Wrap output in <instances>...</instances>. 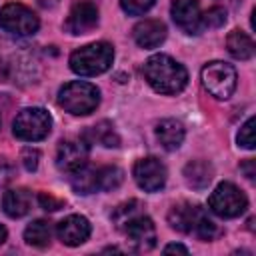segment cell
Wrapping results in <instances>:
<instances>
[{
    "label": "cell",
    "instance_id": "1",
    "mask_svg": "<svg viewBox=\"0 0 256 256\" xmlns=\"http://www.w3.org/2000/svg\"><path fill=\"white\" fill-rule=\"evenodd\" d=\"M146 82L160 94H178L188 84L186 68L168 54H154L142 66Z\"/></svg>",
    "mask_w": 256,
    "mask_h": 256
},
{
    "label": "cell",
    "instance_id": "2",
    "mask_svg": "<svg viewBox=\"0 0 256 256\" xmlns=\"http://www.w3.org/2000/svg\"><path fill=\"white\" fill-rule=\"evenodd\" d=\"M114 48L108 42H92L72 52L70 68L80 76H96L112 66Z\"/></svg>",
    "mask_w": 256,
    "mask_h": 256
},
{
    "label": "cell",
    "instance_id": "3",
    "mask_svg": "<svg viewBox=\"0 0 256 256\" xmlns=\"http://www.w3.org/2000/svg\"><path fill=\"white\" fill-rule=\"evenodd\" d=\"M100 102V90L84 80H74L58 90V106L74 116H86L96 110Z\"/></svg>",
    "mask_w": 256,
    "mask_h": 256
},
{
    "label": "cell",
    "instance_id": "4",
    "mask_svg": "<svg viewBox=\"0 0 256 256\" xmlns=\"http://www.w3.org/2000/svg\"><path fill=\"white\" fill-rule=\"evenodd\" d=\"M50 130H52V116L48 114V110L38 108V106L20 110L12 122L14 136L24 142L44 140L50 134Z\"/></svg>",
    "mask_w": 256,
    "mask_h": 256
},
{
    "label": "cell",
    "instance_id": "5",
    "mask_svg": "<svg viewBox=\"0 0 256 256\" xmlns=\"http://www.w3.org/2000/svg\"><path fill=\"white\" fill-rule=\"evenodd\" d=\"M200 78H202V86L206 88V92L218 100H226L234 94L236 90V82H238V76H236V70L232 64L228 62H222V60H214V62H208L202 72H200Z\"/></svg>",
    "mask_w": 256,
    "mask_h": 256
},
{
    "label": "cell",
    "instance_id": "6",
    "mask_svg": "<svg viewBox=\"0 0 256 256\" xmlns=\"http://www.w3.org/2000/svg\"><path fill=\"white\" fill-rule=\"evenodd\" d=\"M210 210L220 218H236L248 208L246 194L232 182H222L208 198Z\"/></svg>",
    "mask_w": 256,
    "mask_h": 256
},
{
    "label": "cell",
    "instance_id": "7",
    "mask_svg": "<svg viewBox=\"0 0 256 256\" xmlns=\"http://www.w3.org/2000/svg\"><path fill=\"white\" fill-rule=\"evenodd\" d=\"M38 16L20 2H10L0 10V28L14 36H30L38 30Z\"/></svg>",
    "mask_w": 256,
    "mask_h": 256
},
{
    "label": "cell",
    "instance_id": "8",
    "mask_svg": "<svg viewBox=\"0 0 256 256\" xmlns=\"http://www.w3.org/2000/svg\"><path fill=\"white\" fill-rule=\"evenodd\" d=\"M132 174L144 192H158L166 184V166L154 156L138 160L132 168Z\"/></svg>",
    "mask_w": 256,
    "mask_h": 256
},
{
    "label": "cell",
    "instance_id": "9",
    "mask_svg": "<svg viewBox=\"0 0 256 256\" xmlns=\"http://www.w3.org/2000/svg\"><path fill=\"white\" fill-rule=\"evenodd\" d=\"M128 236V240L132 242V246L138 252H148L156 246V228L154 222L144 216V214H136L134 218H130L124 228H122Z\"/></svg>",
    "mask_w": 256,
    "mask_h": 256
},
{
    "label": "cell",
    "instance_id": "10",
    "mask_svg": "<svg viewBox=\"0 0 256 256\" xmlns=\"http://www.w3.org/2000/svg\"><path fill=\"white\" fill-rule=\"evenodd\" d=\"M88 164V144L84 140H62L56 152V166L62 172H76Z\"/></svg>",
    "mask_w": 256,
    "mask_h": 256
},
{
    "label": "cell",
    "instance_id": "11",
    "mask_svg": "<svg viewBox=\"0 0 256 256\" xmlns=\"http://www.w3.org/2000/svg\"><path fill=\"white\" fill-rule=\"evenodd\" d=\"M174 24L186 34H200L202 30V12L198 0H174L170 6Z\"/></svg>",
    "mask_w": 256,
    "mask_h": 256
},
{
    "label": "cell",
    "instance_id": "12",
    "mask_svg": "<svg viewBox=\"0 0 256 256\" xmlns=\"http://www.w3.org/2000/svg\"><path fill=\"white\" fill-rule=\"evenodd\" d=\"M98 24V8L92 2H78L72 6V10L68 12L66 18V32L80 36V34H88L94 26Z\"/></svg>",
    "mask_w": 256,
    "mask_h": 256
},
{
    "label": "cell",
    "instance_id": "13",
    "mask_svg": "<svg viewBox=\"0 0 256 256\" xmlns=\"http://www.w3.org/2000/svg\"><path fill=\"white\" fill-rule=\"evenodd\" d=\"M90 230L92 228H90L88 218H84L80 214H70V216H66L58 224L56 234L62 240V244H66V246H80L82 242L88 240Z\"/></svg>",
    "mask_w": 256,
    "mask_h": 256
},
{
    "label": "cell",
    "instance_id": "14",
    "mask_svg": "<svg viewBox=\"0 0 256 256\" xmlns=\"http://www.w3.org/2000/svg\"><path fill=\"white\" fill-rule=\"evenodd\" d=\"M132 36L140 48H156L166 40V24L156 18L140 20L134 26Z\"/></svg>",
    "mask_w": 256,
    "mask_h": 256
},
{
    "label": "cell",
    "instance_id": "15",
    "mask_svg": "<svg viewBox=\"0 0 256 256\" xmlns=\"http://www.w3.org/2000/svg\"><path fill=\"white\" fill-rule=\"evenodd\" d=\"M204 208L200 206H192L188 202H182V204H176L170 208L168 212V224L178 230V232H184V234H192L194 232V226H196V220L200 216Z\"/></svg>",
    "mask_w": 256,
    "mask_h": 256
},
{
    "label": "cell",
    "instance_id": "16",
    "mask_svg": "<svg viewBox=\"0 0 256 256\" xmlns=\"http://www.w3.org/2000/svg\"><path fill=\"white\" fill-rule=\"evenodd\" d=\"M32 208V192L28 188H10L2 196V210L10 218H22Z\"/></svg>",
    "mask_w": 256,
    "mask_h": 256
},
{
    "label": "cell",
    "instance_id": "17",
    "mask_svg": "<svg viewBox=\"0 0 256 256\" xmlns=\"http://www.w3.org/2000/svg\"><path fill=\"white\" fill-rule=\"evenodd\" d=\"M184 126L174 118H164L156 126V138L164 150H176L184 142Z\"/></svg>",
    "mask_w": 256,
    "mask_h": 256
},
{
    "label": "cell",
    "instance_id": "18",
    "mask_svg": "<svg viewBox=\"0 0 256 256\" xmlns=\"http://www.w3.org/2000/svg\"><path fill=\"white\" fill-rule=\"evenodd\" d=\"M184 178L190 188L204 190L212 180V166L206 160H192L184 166Z\"/></svg>",
    "mask_w": 256,
    "mask_h": 256
},
{
    "label": "cell",
    "instance_id": "19",
    "mask_svg": "<svg viewBox=\"0 0 256 256\" xmlns=\"http://www.w3.org/2000/svg\"><path fill=\"white\" fill-rule=\"evenodd\" d=\"M226 48L236 60H250L254 56V40L242 30H232L226 36Z\"/></svg>",
    "mask_w": 256,
    "mask_h": 256
},
{
    "label": "cell",
    "instance_id": "20",
    "mask_svg": "<svg viewBox=\"0 0 256 256\" xmlns=\"http://www.w3.org/2000/svg\"><path fill=\"white\" fill-rule=\"evenodd\" d=\"M50 238H52V228H50V222L46 220H34L26 226L24 230V240L34 246V248H46L50 244Z\"/></svg>",
    "mask_w": 256,
    "mask_h": 256
},
{
    "label": "cell",
    "instance_id": "21",
    "mask_svg": "<svg viewBox=\"0 0 256 256\" xmlns=\"http://www.w3.org/2000/svg\"><path fill=\"white\" fill-rule=\"evenodd\" d=\"M72 188L78 194H92L98 190V180H96V170L82 166L80 170L72 172Z\"/></svg>",
    "mask_w": 256,
    "mask_h": 256
},
{
    "label": "cell",
    "instance_id": "22",
    "mask_svg": "<svg viewBox=\"0 0 256 256\" xmlns=\"http://www.w3.org/2000/svg\"><path fill=\"white\" fill-rule=\"evenodd\" d=\"M90 136H92V140L96 144H100L104 148H116L120 144V136H118V132L114 130V126L108 120H102L96 126H92Z\"/></svg>",
    "mask_w": 256,
    "mask_h": 256
},
{
    "label": "cell",
    "instance_id": "23",
    "mask_svg": "<svg viewBox=\"0 0 256 256\" xmlns=\"http://www.w3.org/2000/svg\"><path fill=\"white\" fill-rule=\"evenodd\" d=\"M96 180H98V190H116L122 180H124V172L118 166H102L96 170Z\"/></svg>",
    "mask_w": 256,
    "mask_h": 256
},
{
    "label": "cell",
    "instance_id": "24",
    "mask_svg": "<svg viewBox=\"0 0 256 256\" xmlns=\"http://www.w3.org/2000/svg\"><path fill=\"white\" fill-rule=\"evenodd\" d=\"M194 236H198L200 240H204V242H208V240H212L216 234H218V226L208 218V214L202 210L200 212V216H198V220H196V226H194V232H192Z\"/></svg>",
    "mask_w": 256,
    "mask_h": 256
},
{
    "label": "cell",
    "instance_id": "25",
    "mask_svg": "<svg viewBox=\"0 0 256 256\" xmlns=\"http://www.w3.org/2000/svg\"><path fill=\"white\" fill-rule=\"evenodd\" d=\"M138 208H140V202H138V200H130V202L120 204V206L112 212V218H114L116 226H118V228H124V224H126L130 218H134L136 214H140Z\"/></svg>",
    "mask_w": 256,
    "mask_h": 256
},
{
    "label": "cell",
    "instance_id": "26",
    "mask_svg": "<svg viewBox=\"0 0 256 256\" xmlns=\"http://www.w3.org/2000/svg\"><path fill=\"white\" fill-rule=\"evenodd\" d=\"M226 22V10L222 6H212L202 14V26L206 28H220Z\"/></svg>",
    "mask_w": 256,
    "mask_h": 256
},
{
    "label": "cell",
    "instance_id": "27",
    "mask_svg": "<svg viewBox=\"0 0 256 256\" xmlns=\"http://www.w3.org/2000/svg\"><path fill=\"white\" fill-rule=\"evenodd\" d=\"M238 146L246 148V150H252L254 148V116H250L242 126H240V132H238Z\"/></svg>",
    "mask_w": 256,
    "mask_h": 256
},
{
    "label": "cell",
    "instance_id": "28",
    "mask_svg": "<svg viewBox=\"0 0 256 256\" xmlns=\"http://www.w3.org/2000/svg\"><path fill=\"white\" fill-rule=\"evenodd\" d=\"M156 0H120V6L130 16H140L154 6Z\"/></svg>",
    "mask_w": 256,
    "mask_h": 256
},
{
    "label": "cell",
    "instance_id": "29",
    "mask_svg": "<svg viewBox=\"0 0 256 256\" xmlns=\"http://www.w3.org/2000/svg\"><path fill=\"white\" fill-rule=\"evenodd\" d=\"M20 160H22V166L28 170V172H34L38 168V160H40V152L34 150V148H24L22 154H20Z\"/></svg>",
    "mask_w": 256,
    "mask_h": 256
},
{
    "label": "cell",
    "instance_id": "30",
    "mask_svg": "<svg viewBox=\"0 0 256 256\" xmlns=\"http://www.w3.org/2000/svg\"><path fill=\"white\" fill-rule=\"evenodd\" d=\"M38 202H40V206L44 208V210H50V212H54V210H58V208H62V200H58V198H54L52 194H48V192H42L40 196H38Z\"/></svg>",
    "mask_w": 256,
    "mask_h": 256
},
{
    "label": "cell",
    "instance_id": "31",
    "mask_svg": "<svg viewBox=\"0 0 256 256\" xmlns=\"http://www.w3.org/2000/svg\"><path fill=\"white\" fill-rule=\"evenodd\" d=\"M164 254H188V248L182 244H168L164 248Z\"/></svg>",
    "mask_w": 256,
    "mask_h": 256
},
{
    "label": "cell",
    "instance_id": "32",
    "mask_svg": "<svg viewBox=\"0 0 256 256\" xmlns=\"http://www.w3.org/2000/svg\"><path fill=\"white\" fill-rule=\"evenodd\" d=\"M240 168L246 172V178H248V180H254V160H246Z\"/></svg>",
    "mask_w": 256,
    "mask_h": 256
},
{
    "label": "cell",
    "instance_id": "33",
    "mask_svg": "<svg viewBox=\"0 0 256 256\" xmlns=\"http://www.w3.org/2000/svg\"><path fill=\"white\" fill-rule=\"evenodd\" d=\"M42 8H54L56 4H58V0H36Z\"/></svg>",
    "mask_w": 256,
    "mask_h": 256
},
{
    "label": "cell",
    "instance_id": "34",
    "mask_svg": "<svg viewBox=\"0 0 256 256\" xmlns=\"http://www.w3.org/2000/svg\"><path fill=\"white\" fill-rule=\"evenodd\" d=\"M6 76H8V68H6L4 60L0 58V82H4V80H6Z\"/></svg>",
    "mask_w": 256,
    "mask_h": 256
},
{
    "label": "cell",
    "instance_id": "35",
    "mask_svg": "<svg viewBox=\"0 0 256 256\" xmlns=\"http://www.w3.org/2000/svg\"><path fill=\"white\" fill-rule=\"evenodd\" d=\"M4 240H6V228L0 224V244H4Z\"/></svg>",
    "mask_w": 256,
    "mask_h": 256
}]
</instances>
